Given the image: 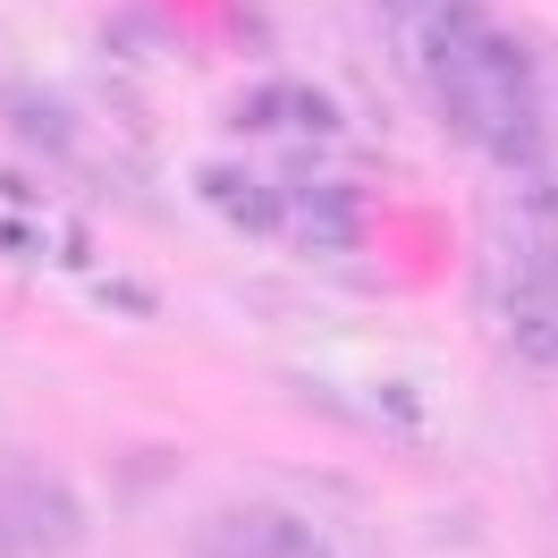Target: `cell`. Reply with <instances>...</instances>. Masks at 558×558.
Segmentation results:
<instances>
[{
	"label": "cell",
	"mask_w": 558,
	"mask_h": 558,
	"mask_svg": "<svg viewBox=\"0 0 558 558\" xmlns=\"http://www.w3.org/2000/svg\"><path fill=\"white\" fill-rule=\"evenodd\" d=\"M288 229L314 254H348V245H364V204L348 186H288Z\"/></svg>",
	"instance_id": "cell-1"
},
{
	"label": "cell",
	"mask_w": 558,
	"mask_h": 558,
	"mask_svg": "<svg viewBox=\"0 0 558 558\" xmlns=\"http://www.w3.org/2000/svg\"><path fill=\"white\" fill-rule=\"evenodd\" d=\"M195 186H204L211 211H229V220H238V229H254V238H279V229H288V195H279L271 178L238 170V161H211Z\"/></svg>",
	"instance_id": "cell-2"
},
{
	"label": "cell",
	"mask_w": 558,
	"mask_h": 558,
	"mask_svg": "<svg viewBox=\"0 0 558 558\" xmlns=\"http://www.w3.org/2000/svg\"><path fill=\"white\" fill-rule=\"evenodd\" d=\"M9 128L26 144H43V153H69L76 144V119H60V102H51V94H26V85L9 94Z\"/></svg>",
	"instance_id": "cell-3"
},
{
	"label": "cell",
	"mask_w": 558,
	"mask_h": 558,
	"mask_svg": "<svg viewBox=\"0 0 558 558\" xmlns=\"http://www.w3.org/2000/svg\"><path fill=\"white\" fill-rule=\"evenodd\" d=\"M517 355H524V364H542V373H558V314L550 322H524V330H517Z\"/></svg>",
	"instance_id": "cell-4"
}]
</instances>
